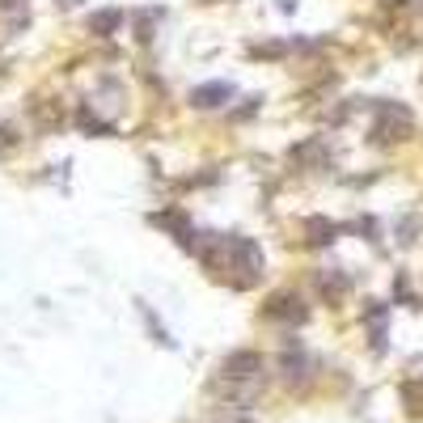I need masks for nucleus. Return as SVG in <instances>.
Here are the masks:
<instances>
[{"mask_svg":"<svg viewBox=\"0 0 423 423\" xmlns=\"http://www.w3.org/2000/svg\"><path fill=\"white\" fill-rule=\"evenodd\" d=\"M119 21H123V17H119V8H110V13H97V17L89 21V30H93V34H106V30H114Z\"/></svg>","mask_w":423,"mask_h":423,"instance_id":"obj_2","label":"nucleus"},{"mask_svg":"<svg viewBox=\"0 0 423 423\" xmlns=\"http://www.w3.org/2000/svg\"><path fill=\"white\" fill-rule=\"evenodd\" d=\"M229 97H233V85H225V81H216V85H199V89L191 93L195 106H225Z\"/></svg>","mask_w":423,"mask_h":423,"instance_id":"obj_1","label":"nucleus"}]
</instances>
